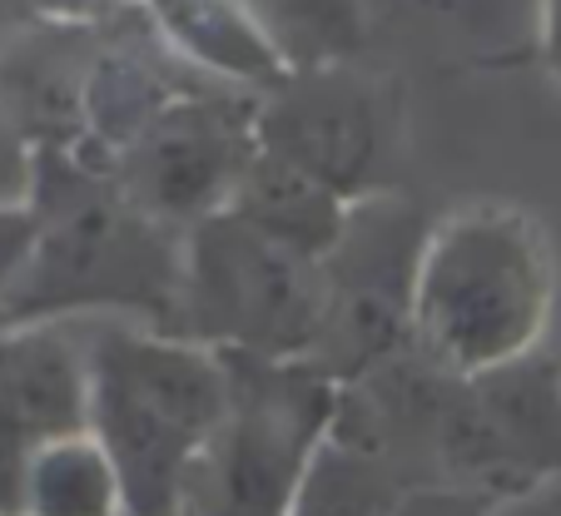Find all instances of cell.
I'll list each match as a JSON object with an SVG mask.
<instances>
[{"label":"cell","instance_id":"2","mask_svg":"<svg viewBox=\"0 0 561 516\" xmlns=\"http://www.w3.org/2000/svg\"><path fill=\"white\" fill-rule=\"evenodd\" d=\"M90 437L110 452L125 516H184V492L229 412V368L214 348L154 328H95Z\"/></svg>","mask_w":561,"mask_h":516},{"label":"cell","instance_id":"12","mask_svg":"<svg viewBox=\"0 0 561 516\" xmlns=\"http://www.w3.org/2000/svg\"><path fill=\"white\" fill-rule=\"evenodd\" d=\"M149 5H154L164 35L209 70L268 84V90L288 74L278 45L264 35V25L254 21L244 0H149Z\"/></svg>","mask_w":561,"mask_h":516},{"label":"cell","instance_id":"13","mask_svg":"<svg viewBox=\"0 0 561 516\" xmlns=\"http://www.w3.org/2000/svg\"><path fill=\"white\" fill-rule=\"evenodd\" d=\"M21 516H125V492L110 452L90 433L45 447L25 477Z\"/></svg>","mask_w":561,"mask_h":516},{"label":"cell","instance_id":"17","mask_svg":"<svg viewBox=\"0 0 561 516\" xmlns=\"http://www.w3.org/2000/svg\"><path fill=\"white\" fill-rule=\"evenodd\" d=\"M35 239H41L35 209H11V204H0V308H5V298L15 294V284H21L25 264H31V253H35Z\"/></svg>","mask_w":561,"mask_h":516},{"label":"cell","instance_id":"10","mask_svg":"<svg viewBox=\"0 0 561 516\" xmlns=\"http://www.w3.org/2000/svg\"><path fill=\"white\" fill-rule=\"evenodd\" d=\"M90 433V358L60 323L0 328V516H21L45 447Z\"/></svg>","mask_w":561,"mask_h":516},{"label":"cell","instance_id":"1","mask_svg":"<svg viewBox=\"0 0 561 516\" xmlns=\"http://www.w3.org/2000/svg\"><path fill=\"white\" fill-rule=\"evenodd\" d=\"M31 209L41 219V239L15 294L0 308V328H35L90 308H115L145 318L154 333L180 337V229L149 219L115 190L110 174H90L60 149L35 159Z\"/></svg>","mask_w":561,"mask_h":516},{"label":"cell","instance_id":"15","mask_svg":"<svg viewBox=\"0 0 561 516\" xmlns=\"http://www.w3.org/2000/svg\"><path fill=\"white\" fill-rule=\"evenodd\" d=\"M264 35L278 45L288 70H318L343 65V55L358 45L363 11L358 0H244Z\"/></svg>","mask_w":561,"mask_h":516},{"label":"cell","instance_id":"19","mask_svg":"<svg viewBox=\"0 0 561 516\" xmlns=\"http://www.w3.org/2000/svg\"><path fill=\"white\" fill-rule=\"evenodd\" d=\"M547 45L561 60V0H547Z\"/></svg>","mask_w":561,"mask_h":516},{"label":"cell","instance_id":"16","mask_svg":"<svg viewBox=\"0 0 561 516\" xmlns=\"http://www.w3.org/2000/svg\"><path fill=\"white\" fill-rule=\"evenodd\" d=\"M170 100L174 95H164V84L154 80V70H145V65H135V60H105L90 74L80 105H85L100 145H105L110 154H119V149H129L145 135V125L170 105Z\"/></svg>","mask_w":561,"mask_h":516},{"label":"cell","instance_id":"18","mask_svg":"<svg viewBox=\"0 0 561 516\" xmlns=\"http://www.w3.org/2000/svg\"><path fill=\"white\" fill-rule=\"evenodd\" d=\"M502 502L462 492V486H413L392 516H497Z\"/></svg>","mask_w":561,"mask_h":516},{"label":"cell","instance_id":"7","mask_svg":"<svg viewBox=\"0 0 561 516\" xmlns=\"http://www.w3.org/2000/svg\"><path fill=\"white\" fill-rule=\"evenodd\" d=\"M427 229L392 194H373L348 209L343 239L323 259V323L308 363L339 388L378 372L413 348V294Z\"/></svg>","mask_w":561,"mask_h":516},{"label":"cell","instance_id":"9","mask_svg":"<svg viewBox=\"0 0 561 516\" xmlns=\"http://www.w3.org/2000/svg\"><path fill=\"white\" fill-rule=\"evenodd\" d=\"M259 149L298 164L339 199L358 204L378 194V174L388 159V110L378 84L348 65L288 70L254 105Z\"/></svg>","mask_w":561,"mask_h":516},{"label":"cell","instance_id":"8","mask_svg":"<svg viewBox=\"0 0 561 516\" xmlns=\"http://www.w3.org/2000/svg\"><path fill=\"white\" fill-rule=\"evenodd\" d=\"M254 145V105L233 110L224 100L174 95L145 135L115 154L110 180L135 209L184 233L233 199Z\"/></svg>","mask_w":561,"mask_h":516},{"label":"cell","instance_id":"5","mask_svg":"<svg viewBox=\"0 0 561 516\" xmlns=\"http://www.w3.org/2000/svg\"><path fill=\"white\" fill-rule=\"evenodd\" d=\"M323 323V268L244 214L219 209L184 229L180 337L214 353L308 358Z\"/></svg>","mask_w":561,"mask_h":516},{"label":"cell","instance_id":"4","mask_svg":"<svg viewBox=\"0 0 561 516\" xmlns=\"http://www.w3.org/2000/svg\"><path fill=\"white\" fill-rule=\"evenodd\" d=\"M219 358L229 368V412L190 477L184 516H288L333 437L339 382L308 358Z\"/></svg>","mask_w":561,"mask_h":516},{"label":"cell","instance_id":"3","mask_svg":"<svg viewBox=\"0 0 561 516\" xmlns=\"http://www.w3.org/2000/svg\"><path fill=\"white\" fill-rule=\"evenodd\" d=\"M557 268L522 209H462L427 229L413 294V353L447 378H482L537 353Z\"/></svg>","mask_w":561,"mask_h":516},{"label":"cell","instance_id":"6","mask_svg":"<svg viewBox=\"0 0 561 516\" xmlns=\"http://www.w3.org/2000/svg\"><path fill=\"white\" fill-rule=\"evenodd\" d=\"M427 486L512 502L561 477V368L522 358L482 378H447L423 452Z\"/></svg>","mask_w":561,"mask_h":516},{"label":"cell","instance_id":"11","mask_svg":"<svg viewBox=\"0 0 561 516\" xmlns=\"http://www.w3.org/2000/svg\"><path fill=\"white\" fill-rule=\"evenodd\" d=\"M224 209L244 214L249 223H259L264 233L284 239L288 249L308 253V259H329L333 243L343 239V223H348V199L329 190V184H318L313 174H304L298 164L288 159L268 154V149L254 145V159L244 164L239 174V190Z\"/></svg>","mask_w":561,"mask_h":516},{"label":"cell","instance_id":"14","mask_svg":"<svg viewBox=\"0 0 561 516\" xmlns=\"http://www.w3.org/2000/svg\"><path fill=\"white\" fill-rule=\"evenodd\" d=\"M413 492L392 467L373 462V457L353 452L343 443H323V452L313 457L298 502L288 516H392L398 502Z\"/></svg>","mask_w":561,"mask_h":516}]
</instances>
